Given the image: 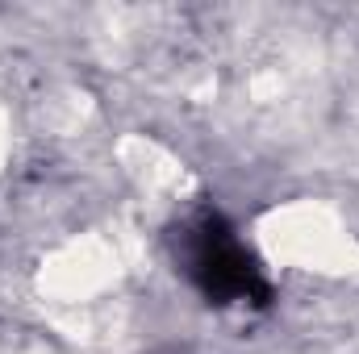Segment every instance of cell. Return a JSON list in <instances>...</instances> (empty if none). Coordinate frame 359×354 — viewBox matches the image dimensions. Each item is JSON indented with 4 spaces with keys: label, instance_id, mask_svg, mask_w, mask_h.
I'll return each instance as SVG.
<instances>
[{
    "label": "cell",
    "instance_id": "6da1fadb",
    "mask_svg": "<svg viewBox=\"0 0 359 354\" xmlns=\"http://www.w3.org/2000/svg\"><path fill=\"white\" fill-rule=\"evenodd\" d=\"M188 271H192L196 288L217 304H230V300L264 304L268 300V283H264L259 267L234 242V234L226 229L222 217H201V225L192 229Z\"/></svg>",
    "mask_w": 359,
    "mask_h": 354
}]
</instances>
